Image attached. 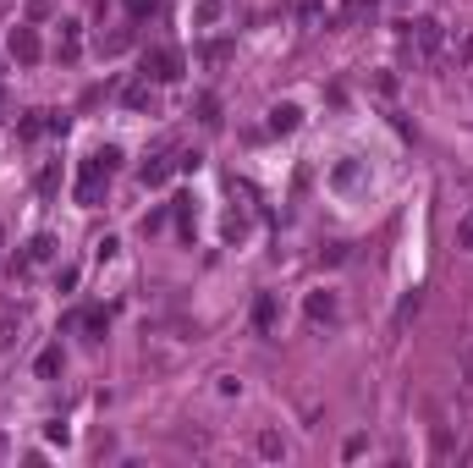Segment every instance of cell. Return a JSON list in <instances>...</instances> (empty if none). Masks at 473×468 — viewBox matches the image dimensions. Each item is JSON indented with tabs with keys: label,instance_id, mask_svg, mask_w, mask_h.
<instances>
[{
	"label": "cell",
	"instance_id": "cell-3",
	"mask_svg": "<svg viewBox=\"0 0 473 468\" xmlns=\"http://www.w3.org/2000/svg\"><path fill=\"white\" fill-rule=\"evenodd\" d=\"M270 319H275V303L259 298V331H270Z\"/></svg>",
	"mask_w": 473,
	"mask_h": 468
},
{
	"label": "cell",
	"instance_id": "cell-5",
	"mask_svg": "<svg viewBox=\"0 0 473 468\" xmlns=\"http://www.w3.org/2000/svg\"><path fill=\"white\" fill-rule=\"evenodd\" d=\"M462 243H468V248H473V215H468V220H462Z\"/></svg>",
	"mask_w": 473,
	"mask_h": 468
},
{
	"label": "cell",
	"instance_id": "cell-4",
	"mask_svg": "<svg viewBox=\"0 0 473 468\" xmlns=\"http://www.w3.org/2000/svg\"><path fill=\"white\" fill-rule=\"evenodd\" d=\"M127 11H132V17H144V11H154V0H127Z\"/></svg>",
	"mask_w": 473,
	"mask_h": 468
},
{
	"label": "cell",
	"instance_id": "cell-2",
	"mask_svg": "<svg viewBox=\"0 0 473 468\" xmlns=\"http://www.w3.org/2000/svg\"><path fill=\"white\" fill-rule=\"evenodd\" d=\"M176 66H182V61H176L171 50H160V55H154V78H160V83H165V78H176Z\"/></svg>",
	"mask_w": 473,
	"mask_h": 468
},
{
	"label": "cell",
	"instance_id": "cell-6",
	"mask_svg": "<svg viewBox=\"0 0 473 468\" xmlns=\"http://www.w3.org/2000/svg\"><path fill=\"white\" fill-rule=\"evenodd\" d=\"M462 381H468V391H473V353H468V363H462Z\"/></svg>",
	"mask_w": 473,
	"mask_h": 468
},
{
	"label": "cell",
	"instance_id": "cell-7",
	"mask_svg": "<svg viewBox=\"0 0 473 468\" xmlns=\"http://www.w3.org/2000/svg\"><path fill=\"white\" fill-rule=\"evenodd\" d=\"M462 61H473V39H468V50H462Z\"/></svg>",
	"mask_w": 473,
	"mask_h": 468
},
{
	"label": "cell",
	"instance_id": "cell-1",
	"mask_svg": "<svg viewBox=\"0 0 473 468\" xmlns=\"http://www.w3.org/2000/svg\"><path fill=\"white\" fill-rule=\"evenodd\" d=\"M11 50H17L22 61H33V55H39V39H33V33H28V28H22L17 39H11Z\"/></svg>",
	"mask_w": 473,
	"mask_h": 468
}]
</instances>
